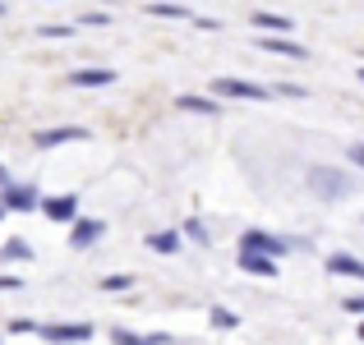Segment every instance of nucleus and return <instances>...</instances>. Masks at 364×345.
Instances as JSON below:
<instances>
[{
  "instance_id": "obj_1",
  "label": "nucleus",
  "mask_w": 364,
  "mask_h": 345,
  "mask_svg": "<svg viewBox=\"0 0 364 345\" xmlns=\"http://www.w3.org/2000/svg\"><path fill=\"white\" fill-rule=\"evenodd\" d=\"M304 180H309V194L323 198V203H341V198L350 194V175L337 170V166H309Z\"/></svg>"
},
{
  "instance_id": "obj_2",
  "label": "nucleus",
  "mask_w": 364,
  "mask_h": 345,
  "mask_svg": "<svg viewBox=\"0 0 364 345\" xmlns=\"http://www.w3.org/2000/svg\"><path fill=\"white\" fill-rule=\"evenodd\" d=\"M213 97H226V102H267L272 92H267L263 83H249V79H217Z\"/></svg>"
},
{
  "instance_id": "obj_3",
  "label": "nucleus",
  "mask_w": 364,
  "mask_h": 345,
  "mask_svg": "<svg viewBox=\"0 0 364 345\" xmlns=\"http://www.w3.org/2000/svg\"><path fill=\"white\" fill-rule=\"evenodd\" d=\"M286 248H291V244L277 239L272 230H245V235H240V253H263V258L277 263V258H286Z\"/></svg>"
},
{
  "instance_id": "obj_4",
  "label": "nucleus",
  "mask_w": 364,
  "mask_h": 345,
  "mask_svg": "<svg viewBox=\"0 0 364 345\" xmlns=\"http://www.w3.org/2000/svg\"><path fill=\"white\" fill-rule=\"evenodd\" d=\"M0 207L5 212H33V207H42V194H37L33 185H0Z\"/></svg>"
},
{
  "instance_id": "obj_5",
  "label": "nucleus",
  "mask_w": 364,
  "mask_h": 345,
  "mask_svg": "<svg viewBox=\"0 0 364 345\" xmlns=\"http://www.w3.org/2000/svg\"><path fill=\"white\" fill-rule=\"evenodd\" d=\"M42 341H51V345H88L92 327L88 322H51V327H42Z\"/></svg>"
},
{
  "instance_id": "obj_6",
  "label": "nucleus",
  "mask_w": 364,
  "mask_h": 345,
  "mask_svg": "<svg viewBox=\"0 0 364 345\" xmlns=\"http://www.w3.org/2000/svg\"><path fill=\"white\" fill-rule=\"evenodd\" d=\"M42 212H46V221L74 226V221H79V198H74V194H55V198H42Z\"/></svg>"
},
{
  "instance_id": "obj_7",
  "label": "nucleus",
  "mask_w": 364,
  "mask_h": 345,
  "mask_svg": "<svg viewBox=\"0 0 364 345\" xmlns=\"http://www.w3.org/2000/svg\"><path fill=\"white\" fill-rule=\"evenodd\" d=\"M102 235H107V221H97V217H79V221L70 226V248H92Z\"/></svg>"
},
{
  "instance_id": "obj_8",
  "label": "nucleus",
  "mask_w": 364,
  "mask_h": 345,
  "mask_svg": "<svg viewBox=\"0 0 364 345\" xmlns=\"http://www.w3.org/2000/svg\"><path fill=\"white\" fill-rule=\"evenodd\" d=\"M88 129L83 124H55V129H37V148H60V143H83Z\"/></svg>"
},
{
  "instance_id": "obj_9",
  "label": "nucleus",
  "mask_w": 364,
  "mask_h": 345,
  "mask_svg": "<svg viewBox=\"0 0 364 345\" xmlns=\"http://www.w3.org/2000/svg\"><path fill=\"white\" fill-rule=\"evenodd\" d=\"M258 51H272V55H286V60H309V51H304L300 42H291V37H254Z\"/></svg>"
},
{
  "instance_id": "obj_10",
  "label": "nucleus",
  "mask_w": 364,
  "mask_h": 345,
  "mask_svg": "<svg viewBox=\"0 0 364 345\" xmlns=\"http://www.w3.org/2000/svg\"><path fill=\"white\" fill-rule=\"evenodd\" d=\"M111 83H116V70H102V65L70 74V88H111Z\"/></svg>"
},
{
  "instance_id": "obj_11",
  "label": "nucleus",
  "mask_w": 364,
  "mask_h": 345,
  "mask_svg": "<svg viewBox=\"0 0 364 345\" xmlns=\"http://www.w3.org/2000/svg\"><path fill=\"white\" fill-rule=\"evenodd\" d=\"M328 272L332 276H350V281H364V258H355V253H332L328 258Z\"/></svg>"
},
{
  "instance_id": "obj_12",
  "label": "nucleus",
  "mask_w": 364,
  "mask_h": 345,
  "mask_svg": "<svg viewBox=\"0 0 364 345\" xmlns=\"http://www.w3.org/2000/svg\"><path fill=\"white\" fill-rule=\"evenodd\" d=\"M249 23H254L258 33H282V37H286V33L295 28V23H291L286 14H272V9H254V14H249Z\"/></svg>"
},
{
  "instance_id": "obj_13",
  "label": "nucleus",
  "mask_w": 364,
  "mask_h": 345,
  "mask_svg": "<svg viewBox=\"0 0 364 345\" xmlns=\"http://www.w3.org/2000/svg\"><path fill=\"white\" fill-rule=\"evenodd\" d=\"M235 263H240V272L263 276V281H272V276H277V263H272V258H263V253H240Z\"/></svg>"
},
{
  "instance_id": "obj_14",
  "label": "nucleus",
  "mask_w": 364,
  "mask_h": 345,
  "mask_svg": "<svg viewBox=\"0 0 364 345\" xmlns=\"http://www.w3.org/2000/svg\"><path fill=\"white\" fill-rule=\"evenodd\" d=\"M111 345H176L171 336H139L129 327H111Z\"/></svg>"
},
{
  "instance_id": "obj_15",
  "label": "nucleus",
  "mask_w": 364,
  "mask_h": 345,
  "mask_svg": "<svg viewBox=\"0 0 364 345\" xmlns=\"http://www.w3.org/2000/svg\"><path fill=\"white\" fill-rule=\"evenodd\" d=\"M28 258H33V244H28V239H5V244H0V263H28Z\"/></svg>"
},
{
  "instance_id": "obj_16",
  "label": "nucleus",
  "mask_w": 364,
  "mask_h": 345,
  "mask_svg": "<svg viewBox=\"0 0 364 345\" xmlns=\"http://www.w3.org/2000/svg\"><path fill=\"white\" fill-rule=\"evenodd\" d=\"M176 106L180 111H194V115H217V111H222V106H217V97H198V92H185Z\"/></svg>"
},
{
  "instance_id": "obj_17",
  "label": "nucleus",
  "mask_w": 364,
  "mask_h": 345,
  "mask_svg": "<svg viewBox=\"0 0 364 345\" xmlns=\"http://www.w3.org/2000/svg\"><path fill=\"white\" fill-rule=\"evenodd\" d=\"M148 248H157V253H176V248H180V235H176V230H152V235H148Z\"/></svg>"
},
{
  "instance_id": "obj_18",
  "label": "nucleus",
  "mask_w": 364,
  "mask_h": 345,
  "mask_svg": "<svg viewBox=\"0 0 364 345\" xmlns=\"http://www.w3.org/2000/svg\"><path fill=\"white\" fill-rule=\"evenodd\" d=\"M152 18H185V23H194V9L189 5H148Z\"/></svg>"
},
{
  "instance_id": "obj_19",
  "label": "nucleus",
  "mask_w": 364,
  "mask_h": 345,
  "mask_svg": "<svg viewBox=\"0 0 364 345\" xmlns=\"http://www.w3.org/2000/svg\"><path fill=\"white\" fill-rule=\"evenodd\" d=\"M208 322H213L217 332H231V327H240V318H235L231 309H213V313H208Z\"/></svg>"
},
{
  "instance_id": "obj_20",
  "label": "nucleus",
  "mask_w": 364,
  "mask_h": 345,
  "mask_svg": "<svg viewBox=\"0 0 364 345\" xmlns=\"http://www.w3.org/2000/svg\"><path fill=\"white\" fill-rule=\"evenodd\" d=\"M37 37H46V42H60V37H74V28H65V23H42V28H37Z\"/></svg>"
},
{
  "instance_id": "obj_21",
  "label": "nucleus",
  "mask_w": 364,
  "mask_h": 345,
  "mask_svg": "<svg viewBox=\"0 0 364 345\" xmlns=\"http://www.w3.org/2000/svg\"><path fill=\"white\" fill-rule=\"evenodd\" d=\"M102 290H111V295H116V290H134V276H102Z\"/></svg>"
},
{
  "instance_id": "obj_22",
  "label": "nucleus",
  "mask_w": 364,
  "mask_h": 345,
  "mask_svg": "<svg viewBox=\"0 0 364 345\" xmlns=\"http://www.w3.org/2000/svg\"><path fill=\"white\" fill-rule=\"evenodd\" d=\"M5 332H9V336H28V332H42V327L28 322V318H14V322H5Z\"/></svg>"
},
{
  "instance_id": "obj_23",
  "label": "nucleus",
  "mask_w": 364,
  "mask_h": 345,
  "mask_svg": "<svg viewBox=\"0 0 364 345\" xmlns=\"http://www.w3.org/2000/svg\"><path fill=\"white\" fill-rule=\"evenodd\" d=\"M111 14H102V9H92V14H79V28H107Z\"/></svg>"
},
{
  "instance_id": "obj_24",
  "label": "nucleus",
  "mask_w": 364,
  "mask_h": 345,
  "mask_svg": "<svg viewBox=\"0 0 364 345\" xmlns=\"http://www.w3.org/2000/svg\"><path fill=\"white\" fill-rule=\"evenodd\" d=\"M185 235L194 239V244H208V239H213V235H208V226H203V221H185Z\"/></svg>"
},
{
  "instance_id": "obj_25",
  "label": "nucleus",
  "mask_w": 364,
  "mask_h": 345,
  "mask_svg": "<svg viewBox=\"0 0 364 345\" xmlns=\"http://www.w3.org/2000/svg\"><path fill=\"white\" fill-rule=\"evenodd\" d=\"M341 309L355 313V318H364V295H346V300H341Z\"/></svg>"
},
{
  "instance_id": "obj_26",
  "label": "nucleus",
  "mask_w": 364,
  "mask_h": 345,
  "mask_svg": "<svg viewBox=\"0 0 364 345\" xmlns=\"http://www.w3.org/2000/svg\"><path fill=\"white\" fill-rule=\"evenodd\" d=\"M277 92H282V97H300V102H304V97H309V92H304V88H300V83H282V88H277Z\"/></svg>"
},
{
  "instance_id": "obj_27",
  "label": "nucleus",
  "mask_w": 364,
  "mask_h": 345,
  "mask_svg": "<svg viewBox=\"0 0 364 345\" xmlns=\"http://www.w3.org/2000/svg\"><path fill=\"white\" fill-rule=\"evenodd\" d=\"M346 157H350V161H355V166L364 170V143H350V148H346Z\"/></svg>"
},
{
  "instance_id": "obj_28",
  "label": "nucleus",
  "mask_w": 364,
  "mask_h": 345,
  "mask_svg": "<svg viewBox=\"0 0 364 345\" xmlns=\"http://www.w3.org/2000/svg\"><path fill=\"white\" fill-rule=\"evenodd\" d=\"M0 290H18V276H0Z\"/></svg>"
},
{
  "instance_id": "obj_29",
  "label": "nucleus",
  "mask_w": 364,
  "mask_h": 345,
  "mask_svg": "<svg viewBox=\"0 0 364 345\" xmlns=\"http://www.w3.org/2000/svg\"><path fill=\"white\" fill-rule=\"evenodd\" d=\"M355 74H360V83H364V65H360V70H355Z\"/></svg>"
},
{
  "instance_id": "obj_30",
  "label": "nucleus",
  "mask_w": 364,
  "mask_h": 345,
  "mask_svg": "<svg viewBox=\"0 0 364 345\" xmlns=\"http://www.w3.org/2000/svg\"><path fill=\"white\" fill-rule=\"evenodd\" d=\"M355 332H360V341H364V322H360V327H355Z\"/></svg>"
},
{
  "instance_id": "obj_31",
  "label": "nucleus",
  "mask_w": 364,
  "mask_h": 345,
  "mask_svg": "<svg viewBox=\"0 0 364 345\" xmlns=\"http://www.w3.org/2000/svg\"><path fill=\"white\" fill-rule=\"evenodd\" d=\"M0 221H5V207H0Z\"/></svg>"
},
{
  "instance_id": "obj_32",
  "label": "nucleus",
  "mask_w": 364,
  "mask_h": 345,
  "mask_svg": "<svg viewBox=\"0 0 364 345\" xmlns=\"http://www.w3.org/2000/svg\"><path fill=\"white\" fill-rule=\"evenodd\" d=\"M0 14H5V5H0Z\"/></svg>"
}]
</instances>
